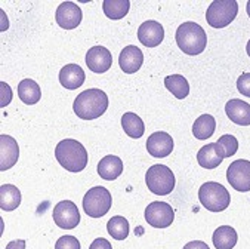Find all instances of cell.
Listing matches in <instances>:
<instances>
[{
  "label": "cell",
  "mask_w": 250,
  "mask_h": 249,
  "mask_svg": "<svg viewBox=\"0 0 250 249\" xmlns=\"http://www.w3.org/2000/svg\"><path fill=\"white\" fill-rule=\"evenodd\" d=\"M108 109V96L103 89L92 88L80 92L76 96L73 110L77 117L83 120H93L101 117Z\"/></svg>",
  "instance_id": "cell-1"
},
{
  "label": "cell",
  "mask_w": 250,
  "mask_h": 249,
  "mask_svg": "<svg viewBox=\"0 0 250 249\" xmlns=\"http://www.w3.org/2000/svg\"><path fill=\"white\" fill-rule=\"evenodd\" d=\"M55 158L58 163L68 172H82L87 165V152L76 139L67 138L57 144Z\"/></svg>",
  "instance_id": "cell-2"
},
{
  "label": "cell",
  "mask_w": 250,
  "mask_h": 249,
  "mask_svg": "<svg viewBox=\"0 0 250 249\" xmlns=\"http://www.w3.org/2000/svg\"><path fill=\"white\" fill-rule=\"evenodd\" d=\"M175 37H176V43L181 51L191 57L202 54L208 45L206 31L203 30L202 25L192 21H187L181 24L176 30Z\"/></svg>",
  "instance_id": "cell-3"
},
{
  "label": "cell",
  "mask_w": 250,
  "mask_h": 249,
  "mask_svg": "<svg viewBox=\"0 0 250 249\" xmlns=\"http://www.w3.org/2000/svg\"><path fill=\"white\" fill-rule=\"evenodd\" d=\"M198 199L208 211L210 212H222L231 204V196L228 190L215 181H208L198 188Z\"/></svg>",
  "instance_id": "cell-4"
},
{
  "label": "cell",
  "mask_w": 250,
  "mask_h": 249,
  "mask_svg": "<svg viewBox=\"0 0 250 249\" xmlns=\"http://www.w3.org/2000/svg\"><path fill=\"white\" fill-rule=\"evenodd\" d=\"M113 205V197L105 187H92L83 197V211L90 218L104 217Z\"/></svg>",
  "instance_id": "cell-5"
},
{
  "label": "cell",
  "mask_w": 250,
  "mask_h": 249,
  "mask_svg": "<svg viewBox=\"0 0 250 249\" xmlns=\"http://www.w3.org/2000/svg\"><path fill=\"white\" fill-rule=\"evenodd\" d=\"M145 182L149 191L157 196H166L173 191L176 180L170 168L165 165H153L145 174Z\"/></svg>",
  "instance_id": "cell-6"
},
{
  "label": "cell",
  "mask_w": 250,
  "mask_h": 249,
  "mask_svg": "<svg viewBox=\"0 0 250 249\" xmlns=\"http://www.w3.org/2000/svg\"><path fill=\"white\" fill-rule=\"evenodd\" d=\"M237 14L238 3L235 0H216L206 12V21L213 28H224L235 20Z\"/></svg>",
  "instance_id": "cell-7"
},
{
  "label": "cell",
  "mask_w": 250,
  "mask_h": 249,
  "mask_svg": "<svg viewBox=\"0 0 250 249\" xmlns=\"http://www.w3.org/2000/svg\"><path fill=\"white\" fill-rule=\"evenodd\" d=\"M175 220L172 206L166 202H153L145 208V221L156 228L170 227Z\"/></svg>",
  "instance_id": "cell-8"
},
{
  "label": "cell",
  "mask_w": 250,
  "mask_h": 249,
  "mask_svg": "<svg viewBox=\"0 0 250 249\" xmlns=\"http://www.w3.org/2000/svg\"><path fill=\"white\" fill-rule=\"evenodd\" d=\"M227 180L240 193L250 191V162L246 159L234 160L227 169Z\"/></svg>",
  "instance_id": "cell-9"
},
{
  "label": "cell",
  "mask_w": 250,
  "mask_h": 249,
  "mask_svg": "<svg viewBox=\"0 0 250 249\" xmlns=\"http://www.w3.org/2000/svg\"><path fill=\"white\" fill-rule=\"evenodd\" d=\"M54 221L64 230H73L80 224V212L71 201H62L54 208Z\"/></svg>",
  "instance_id": "cell-10"
},
{
  "label": "cell",
  "mask_w": 250,
  "mask_h": 249,
  "mask_svg": "<svg viewBox=\"0 0 250 249\" xmlns=\"http://www.w3.org/2000/svg\"><path fill=\"white\" fill-rule=\"evenodd\" d=\"M86 64L92 73H105L113 66V55L104 46H93L86 54Z\"/></svg>",
  "instance_id": "cell-11"
},
{
  "label": "cell",
  "mask_w": 250,
  "mask_h": 249,
  "mask_svg": "<svg viewBox=\"0 0 250 249\" xmlns=\"http://www.w3.org/2000/svg\"><path fill=\"white\" fill-rule=\"evenodd\" d=\"M82 18H83L82 9L73 2H62L57 8L55 20H57V24L64 30H73L79 27L82 23Z\"/></svg>",
  "instance_id": "cell-12"
},
{
  "label": "cell",
  "mask_w": 250,
  "mask_h": 249,
  "mask_svg": "<svg viewBox=\"0 0 250 249\" xmlns=\"http://www.w3.org/2000/svg\"><path fill=\"white\" fill-rule=\"evenodd\" d=\"M224 159H225V150L218 142H210V144L203 145L197 153V162L205 169L218 168Z\"/></svg>",
  "instance_id": "cell-13"
},
{
  "label": "cell",
  "mask_w": 250,
  "mask_h": 249,
  "mask_svg": "<svg viewBox=\"0 0 250 249\" xmlns=\"http://www.w3.org/2000/svg\"><path fill=\"white\" fill-rule=\"evenodd\" d=\"M173 138L167 132H154L146 139V150L153 158H167L173 152Z\"/></svg>",
  "instance_id": "cell-14"
},
{
  "label": "cell",
  "mask_w": 250,
  "mask_h": 249,
  "mask_svg": "<svg viewBox=\"0 0 250 249\" xmlns=\"http://www.w3.org/2000/svg\"><path fill=\"white\" fill-rule=\"evenodd\" d=\"M20 158V147L15 138L0 135V171H8L15 166Z\"/></svg>",
  "instance_id": "cell-15"
},
{
  "label": "cell",
  "mask_w": 250,
  "mask_h": 249,
  "mask_svg": "<svg viewBox=\"0 0 250 249\" xmlns=\"http://www.w3.org/2000/svg\"><path fill=\"white\" fill-rule=\"evenodd\" d=\"M138 39L146 47H156L165 39L163 25L157 21H145L138 28Z\"/></svg>",
  "instance_id": "cell-16"
},
{
  "label": "cell",
  "mask_w": 250,
  "mask_h": 249,
  "mask_svg": "<svg viewBox=\"0 0 250 249\" xmlns=\"http://www.w3.org/2000/svg\"><path fill=\"white\" fill-rule=\"evenodd\" d=\"M142 63H144V54L138 46L129 45L125 49H122L119 57V66L125 73L127 74L136 73L141 68Z\"/></svg>",
  "instance_id": "cell-17"
},
{
  "label": "cell",
  "mask_w": 250,
  "mask_h": 249,
  "mask_svg": "<svg viewBox=\"0 0 250 249\" xmlns=\"http://www.w3.org/2000/svg\"><path fill=\"white\" fill-rule=\"evenodd\" d=\"M225 113L228 119L240 126L250 125V104H247L243 99L234 98L225 104Z\"/></svg>",
  "instance_id": "cell-18"
},
{
  "label": "cell",
  "mask_w": 250,
  "mask_h": 249,
  "mask_svg": "<svg viewBox=\"0 0 250 249\" xmlns=\"http://www.w3.org/2000/svg\"><path fill=\"white\" fill-rule=\"evenodd\" d=\"M84 79L86 74L83 68L77 64H67L60 71V83L70 91L80 88L84 83Z\"/></svg>",
  "instance_id": "cell-19"
},
{
  "label": "cell",
  "mask_w": 250,
  "mask_h": 249,
  "mask_svg": "<svg viewBox=\"0 0 250 249\" xmlns=\"http://www.w3.org/2000/svg\"><path fill=\"white\" fill-rule=\"evenodd\" d=\"M123 172V162L117 156H105L98 163V175L103 180L113 181L119 178Z\"/></svg>",
  "instance_id": "cell-20"
},
{
  "label": "cell",
  "mask_w": 250,
  "mask_h": 249,
  "mask_svg": "<svg viewBox=\"0 0 250 249\" xmlns=\"http://www.w3.org/2000/svg\"><path fill=\"white\" fill-rule=\"evenodd\" d=\"M21 205V191L12 184L0 187V208L3 211H15Z\"/></svg>",
  "instance_id": "cell-21"
},
{
  "label": "cell",
  "mask_w": 250,
  "mask_h": 249,
  "mask_svg": "<svg viewBox=\"0 0 250 249\" xmlns=\"http://www.w3.org/2000/svg\"><path fill=\"white\" fill-rule=\"evenodd\" d=\"M18 96L24 104L33 106V104L39 103L42 98L40 86L33 79H24L18 85Z\"/></svg>",
  "instance_id": "cell-22"
},
{
  "label": "cell",
  "mask_w": 250,
  "mask_h": 249,
  "mask_svg": "<svg viewBox=\"0 0 250 249\" xmlns=\"http://www.w3.org/2000/svg\"><path fill=\"white\" fill-rule=\"evenodd\" d=\"M238 236L237 231L234 230V227L229 226H222L218 227L213 233V246L216 249H232L237 245Z\"/></svg>",
  "instance_id": "cell-23"
},
{
  "label": "cell",
  "mask_w": 250,
  "mask_h": 249,
  "mask_svg": "<svg viewBox=\"0 0 250 249\" xmlns=\"http://www.w3.org/2000/svg\"><path fill=\"white\" fill-rule=\"evenodd\" d=\"M215 129H216L215 117L210 114H202L198 116V119L192 125V135L200 141H205L215 134Z\"/></svg>",
  "instance_id": "cell-24"
},
{
  "label": "cell",
  "mask_w": 250,
  "mask_h": 249,
  "mask_svg": "<svg viewBox=\"0 0 250 249\" xmlns=\"http://www.w3.org/2000/svg\"><path fill=\"white\" fill-rule=\"evenodd\" d=\"M122 128H123L125 134L127 136L133 138V139L141 138L144 135V132H145L144 120L138 114H135L132 112L123 114V117H122Z\"/></svg>",
  "instance_id": "cell-25"
},
{
  "label": "cell",
  "mask_w": 250,
  "mask_h": 249,
  "mask_svg": "<svg viewBox=\"0 0 250 249\" xmlns=\"http://www.w3.org/2000/svg\"><path fill=\"white\" fill-rule=\"evenodd\" d=\"M165 86L166 89L175 95L178 99H184L188 96L189 93V83L188 80L181 76V74H170V76H166L165 77Z\"/></svg>",
  "instance_id": "cell-26"
},
{
  "label": "cell",
  "mask_w": 250,
  "mask_h": 249,
  "mask_svg": "<svg viewBox=\"0 0 250 249\" xmlns=\"http://www.w3.org/2000/svg\"><path fill=\"white\" fill-rule=\"evenodd\" d=\"M130 8V2L127 0H104L103 9L107 18L110 20H122L127 15Z\"/></svg>",
  "instance_id": "cell-27"
},
{
  "label": "cell",
  "mask_w": 250,
  "mask_h": 249,
  "mask_svg": "<svg viewBox=\"0 0 250 249\" xmlns=\"http://www.w3.org/2000/svg\"><path fill=\"white\" fill-rule=\"evenodd\" d=\"M107 230L113 239L125 240L129 234V223L125 217L116 215V217L110 218V221L107 223Z\"/></svg>",
  "instance_id": "cell-28"
},
{
  "label": "cell",
  "mask_w": 250,
  "mask_h": 249,
  "mask_svg": "<svg viewBox=\"0 0 250 249\" xmlns=\"http://www.w3.org/2000/svg\"><path fill=\"white\" fill-rule=\"evenodd\" d=\"M216 142L221 144L222 148L225 150V158L234 156L238 150V141L234 135H222Z\"/></svg>",
  "instance_id": "cell-29"
},
{
  "label": "cell",
  "mask_w": 250,
  "mask_h": 249,
  "mask_svg": "<svg viewBox=\"0 0 250 249\" xmlns=\"http://www.w3.org/2000/svg\"><path fill=\"white\" fill-rule=\"evenodd\" d=\"M80 242L74 236H62L57 240L55 249H80Z\"/></svg>",
  "instance_id": "cell-30"
},
{
  "label": "cell",
  "mask_w": 250,
  "mask_h": 249,
  "mask_svg": "<svg viewBox=\"0 0 250 249\" xmlns=\"http://www.w3.org/2000/svg\"><path fill=\"white\" fill-rule=\"evenodd\" d=\"M237 89L241 95L250 98V73H243L237 79Z\"/></svg>",
  "instance_id": "cell-31"
},
{
  "label": "cell",
  "mask_w": 250,
  "mask_h": 249,
  "mask_svg": "<svg viewBox=\"0 0 250 249\" xmlns=\"http://www.w3.org/2000/svg\"><path fill=\"white\" fill-rule=\"evenodd\" d=\"M0 85H2V107H6L12 99V91L5 82H2Z\"/></svg>",
  "instance_id": "cell-32"
},
{
  "label": "cell",
  "mask_w": 250,
  "mask_h": 249,
  "mask_svg": "<svg viewBox=\"0 0 250 249\" xmlns=\"http://www.w3.org/2000/svg\"><path fill=\"white\" fill-rule=\"evenodd\" d=\"M89 249H113V246H111V243H110L107 239H104V237H98V239H95V240L92 242V245H90Z\"/></svg>",
  "instance_id": "cell-33"
},
{
  "label": "cell",
  "mask_w": 250,
  "mask_h": 249,
  "mask_svg": "<svg viewBox=\"0 0 250 249\" xmlns=\"http://www.w3.org/2000/svg\"><path fill=\"white\" fill-rule=\"evenodd\" d=\"M184 249H210L208 243L202 242V240H192V242H188Z\"/></svg>",
  "instance_id": "cell-34"
},
{
  "label": "cell",
  "mask_w": 250,
  "mask_h": 249,
  "mask_svg": "<svg viewBox=\"0 0 250 249\" xmlns=\"http://www.w3.org/2000/svg\"><path fill=\"white\" fill-rule=\"evenodd\" d=\"M6 249H25V240L18 239V240H12L8 243Z\"/></svg>",
  "instance_id": "cell-35"
},
{
  "label": "cell",
  "mask_w": 250,
  "mask_h": 249,
  "mask_svg": "<svg viewBox=\"0 0 250 249\" xmlns=\"http://www.w3.org/2000/svg\"><path fill=\"white\" fill-rule=\"evenodd\" d=\"M246 52H247V55L250 57V40H249L247 45H246Z\"/></svg>",
  "instance_id": "cell-36"
},
{
  "label": "cell",
  "mask_w": 250,
  "mask_h": 249,
  "mask_svg": "<svg viewBox=\"0 0 250 249\" xmlns=\"http://www.w3.org/2000/svg\"><path fill=\"white\" fill-rule=\"evenodd\" d=\"M246 11H247L249 18H250V2H247V5H246Z\"/></svg>",
  "instance_id": "cell-37"
}]
</instances>
